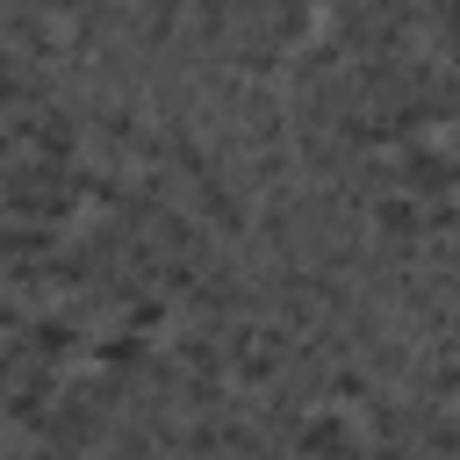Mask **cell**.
Listing matches in <instances>:
<instances>
[{
    "instance_id": "obj_3",
    "label": "cell",
    "mask_w": 460,
    "mask_h": 460,
    "mask_svg": "<svg viewBox=\"0 0 460 460\" xmlns=\"http://www.w3.org/2000/svg\"><path fill=\"white\" fill-rule=\"evenodd\" d=\"M172 309H180L172 295H158V288H137V295L122 302V316L108 323V331H144V338H158V331L172 323Z\"/></svg>"
},
{
    "instance_id": "obj_2",
    "label": "cell",
    "mask_w": 460,
    "mask_h": 460,
    "mask_svg": "<svg viewBox=\"0 0 460 460\" xmlns=\"http://www.w3.org/2000/svg\"><path fill=\"white\" fill-rule=\"evenodd\" d=\"M86 367H101V374H115V381H129V388H144L158 367H165V352H158V338H144V331H101L93 338V359Z\"/></svg>"
},
{
    "instance_id": "obj_1",
    "label": "cell",
    "mask_w": 460,
    "mask_h": 460,
    "mask_svg": "<svg viewBox=\"0 0 460 460\" xmlns=\"http://www.w3.org/2000/svg\"><path fill=\"white\" fill-rule=\"evenodd\" d=\"M395 194H410V201H453L460 194V151H446V144H431V137H417V144H402L395 151Z\"/></svg>"
},
{
    "instance_id": "obj_5",
    "label": "cell",
    "mask_w": 460,
    "mask_h": 460,
    "mask_svg": "<svg viewBox=\"0 0 460 460\" xmlns=\"http://www.w3.org/2000/svg\"><path fill=\"white\" fill-rule=\"evenodd\" d=\"M453 151H460V129H453Z\"/></svg>"
},
{
    "instance_id": "obj_4",
    "label": "cell",
    "mask_w": 460,
    "mask_h": 460,
    "mask_svg": "<svg viewBox=\"0 0 460 460\" xmlns=\"http://www.w3.org/2000/svg\"><path fill=\"white\" fill-rule=\"evenodd\" d=\"M417 14H424V36H431V50L460 58V0H417Z\"/></svg>"
}]
</instances>
